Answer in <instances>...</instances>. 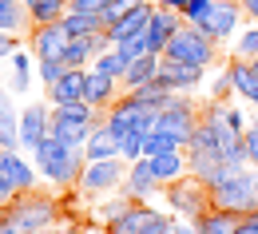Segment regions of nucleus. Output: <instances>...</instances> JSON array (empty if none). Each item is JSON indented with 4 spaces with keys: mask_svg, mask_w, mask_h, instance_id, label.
I'll return each instance as SVG.
<instances>
[{
    "mask_svg": "<svg viewBox=\"0 0 258 234\" xmlns=\"http://www.w3.org/2000/svg\"><path fill=\"white\" fill-rule=\"evenodd\" d=\"M60 218H64L60 199L52 191H40V187L20 191V195H12V202L0 206V222L12 234H40L48 226H60Z\"/></svg>",
    "mask_w": 258,
    "mask_h": 234,
    "instance_id": "obj_1",
    "label": "nucleus"
},
{
    "mask_svg": "<svg viewBox=\"0 0 258 234\" xmlns=\"http://www.w3.org/2000/svg\"><path fill=\"white\" fill-rule=\"evenodd\" d=\"M32 155L36 171H40V179L52 187V191H76V183H80V171L88 167V155H84V147H72L64 139H56V135H48Z\"/></svg>",
    "mask_w": 258,
    "mask_h": 234,
    "instance_id": "obj_2",
    "label": "nucleus"
},
{
    "mask_svg": "<svg viewBox=\"0 0 258 234\" xmlns=\"http://www.w3.org/2000/svg\"><path fill=\"white\" fill-rule=\"evenodd\" d=\"M199 119H203V103L195 100V92H171L167 107H163L159 119H155V131L171 135L179 147H187L195 127H199Z\"/></svg>",
    "mask_w": 258,
    "mask_h": 234,
    "instance_id": "obj_3",
    "label": "nucleus"
},
{
    "mask_svg": "<svg viewBox=\"0 0 258 234\" xmlns=\"http://www.w3.org/2000/svg\"><path fill=\"white\" fill-rule=\"evenodd\" d=\"M211 206H223L234 214H254L258 210V171L238 167L230 171L219 187H211Z\"/></svg>",
    "mask_w": 258,
    "mask_h": 234,
    "instance_id": "obj_4",
    "label": "nucleus"
},
{
    "mask_svg": "<svg viewBox=\"0 0 258 234\" xmlns=\"http://www.w3.org/2000/svg\"><path fill=\"white\" fill-rule=\"evenodd\" d=\"M103 119H107V127L119 135V139L123 135H151L155 131V119H159V107H151V103H143L139 96L123 92L119 100L103 111Z\"/></svg>",
    "mask_w": 258,
    "mask_h": 234,
    "instance_id": "obj_5",
    "label": "nucleus"
},
{
    "mask_svg": "<svg viewBox=\"0 0 258 234\" xmlns=\"http://www.w3.org/2000/svg\"><path fill=\"white\" fill-rule=\"evenodd\" d=\"M215 56H219V44L211 40V36H203L199 28H179V32L171 36V44L163 48V60H171V64H187V67H215Z\"/></svg>",
    "mask_w": 258,
    "mask_h": 234,
    "instance_id": "obj_6",
    "label": "nucleus"
},
{
    "mask_svg": "<svg viewBox=\"0 0 258 234\" xmlns=\"http://www.w3.org/2000/svg\"><path fill=\"white\" fill-rule=\"evenodd\" d=\"M99 119H103V111H96L92 103H64V107H52V135L72 147H84Z\"/></svg>",
    "mask_w": 258,
    "mask_h": 234,
    "instance_id": "obj_7",
    "label": "nucleus"
},
{
    "mask_svg": "<svg viewBox=\"0 0 258 234\" xmlns=\"http://www.w3.org/2000/svg\"><path fill=\"white\" fill-rule=\"evenodd\" d=\"M163 202H167V210L175 218H199L211 206V187L199 175H183V179L163 187Z\"/></svg>",
    "mask_w": 258,
    "mask_h": 234,
    "instance_id": "obj_8",
    "label": "nucleus"
},
{
    "mask_svg": "<svg viewBox=\"0 0 258 234\" xmlns=\"http://www.w3.org/2000/svg\"><path fill=\"white\" fill-rule=\"evenodd\" d=\"M123 175H127V163L115 155V159H88V167L80 171V183L76 191L84 199H103V195H115L123 187Z\"/></svg>",
    "mask_w": 258,
    "mask_h": 234,
    "instance_id": "obj_9",
    "label": "nucleus"
},
{
    "mask_svg": "<svg viewBox=\"0 0 258 234\" xmlns=\"http://www.w3.org/2000/svg\"><path fill=\"white\" fill-rule=\"evenodd\" d=\"M246 24H250V20H246V12H242V0H219L215 12H211V20L199 24V32L211 36V40L223 48V44H234V36L242 32Z\"/></svg>",
    "mask_w": 258,
    "mask_h": 234,
    "instance_id": "obj_10",
    "label": "nucleus"
},
{
    "mask_svg": "<svg viewBox=\"0 0 258 234\" xmlns=\"http://www.w3.org/2000/svg\"><path fill=\"white\" fill-rule=\"evenodd\" d=\"M119 191H123L131 202H155V199H163V183H159V175H155V167H151L147 155L135 159V163H127V175H123V187H119Z\"/></svg>",
    "mask_w": 258,
    "mask_h": 234,
    "instance_id": "obj_11",
    "label": "nucleus"
},
{
    "mask_svg": "<svg viewBox=\"0 0 258 234\" xmlns=\"http://www.w3.org/2000/svg\"><path fill=\"white\" fill-rule=\"evenodd\" d=\"M0 179L12 183V191H32L40 187V171H36L32 155H24L20 147H0Z\"/></svg>",
    "mask_w": 258,
    "mask_h": 234,
    "instance_id": "obj_12",
    "label": "nucleus"
},
{
    "mask_svg": "<svg viewBox=\"0 0 258 234\" xmlns=\"http://www.w3.org/2000/svg\"><path fill=\"white\" fill-rule=\"evenodd\" d=\"M52 135V103H28L20 107V151H36Z\"/></svg>",
    "mask_w": 258,
    "mask_h": 234,
    "instance_id": "obj_13",
    "label": "nucleus"
},
{
    "mask_svg": "<svg viewBox=\"0 0 258 234\" xmlns=\"http://www.w3.org/2000/svg\"><path fill=\"white\" fill-rule=\"evenodd\" d=\"M68 28L56 20V24H36L28 32V48H32L36 60H64V48H68Z\"/></svg>",
    "mask_w": 258,
    "mask_h": 234,
    "instance_id": "obj_14",
    "label": "nucleus"
},
{
    "mask_svg": "<svg viewBox=\"0 0 258 234\" xmlns=\"http://www.w3.org/2000/svg\"><path fill=\"white\" fill-rule=\"evenodd\" d=\"M179 28H187V20H183V12H175V8H163L155 4V12H151V24H147V48L163 56V48L171 44V36L179 32Z\"/></svg>",
    "mask_w": 258,
    "mask_h": 234,
    "instance_id": "obj_15",
    "label": "nucleus"
},
{
    "mask_svg": "<svg viewBox=\"0 0 258 234\" xmlns=\"http://www.w3.org/2000/svg\"><path fill=\"white\" fill-rule=\"evenodd\" d=\"M84 88H88V67H68L52 88H44V100L52 103V107L80 103V100H84Z\"/></svg>",
    "mask_w": 258,
    "mask_h": 234,
    "instance_id": "obj_16",
    "label": "nucleus"
},
{
    "mask_svg": "<svg viewBox=\"0 0 258 234\" xmlns=\"http://www.w3.org/2000/svg\"><path fill=\"white\" fill-rule=\"evenodd\" d=\"M123 96V80L115 75H103L96 67H88V88H84V103H92L96 111H107L111 103Z\"/></svg>",
    "mask_w": 258,
    "mask_h": 234,
    "instance_id": "obj_17",
    "label": "nucleus"
},
{
    "mask_svg": "<svg viewBox=\"0 0 258 234\" xmlns=\"http://www.w3.org/2000/svg\"><path fill=\"white\" fill-rule=\"evenodd\" d=\"M111 48V40H107V32H92V36H72L64 48V64L68 67H92V60H96L99 52H107Z\"/></svg>",
    "mask_w": 258,
    "mask_h": 234,
    "instance_id": "obj_18",
    "label": "nucleus"
},
{
    "mask_svg": "<svg viewBox=\"0 0 258 234\" xmlns=\"http://www.w3.org/2000/svg\"><path fill=\"white\" fill-rule=\"evenodd\" d=\"M155 214H159V206H151V202H131L119 218H111V222L103 226V234H143L151 226Z\"/></svg>",
    "mask_w": 258,
    "mask_h": 234,
    "instance_id": "obj_19",
    "label": "nucleus"
},
{
    "mask_svg": "<svg viewBox=\"0 0 258 234\" xmlns=\"http://www.w3.org/2000/svg\"><path fill=\"white\" fill-rule=\"evenodd\" d=\"M151 12H155V0H147V4H139V8H131V12H123L111 28H107V40L111 44H123V40H131V36L147 32V24H151Z\"/></svg>",
    "mask_w": 258,
    "mask_h": 234,
    "instance_id": "obj_20",
    "label": "nucleus"
},
{
    "mask_svg": "<svg viewBox=\"0 0 258 234\" xmlns=\"http://www.w3.org/2000/svg\"><path fill=\"white\" fill-rule=\"evenodd\" d=\"M203 67H187V64H171V60H163L159 67V84L167 92H199L203 88Z\"/></svg>",
    "mask_w": 258,
    "mask_h": 234,
    "instance_id": "obj_21",
    "label": "nucleus"
},
{
    "mask_svg": "<svg viewBox=\"0 0 258 234\" xmlns=\"http://www.w3.org/2000/svg\"><path fill=\"white\" fill-rule=\"evenodd\" d=\"M151 159V167L159 175V183H175V179H183V175H191V159H187V147H175V151H163V155H147Z\"/></svg>",
    "mask_w": 258,
    "mask_h": 234,
    "instance_id": "obj_22",
    "label": "nucleus"
},
{
    "mask_svg": "<svg viewBox=\"0 0 258 234\" xmlns=\"http://www.w3.org/2000/svg\"><path fill=\"white\" fill-rule=\"evenodd\" d=\"M16 92L0 88V147H20V107L12 103Z\"/></svg>",
    "mask_w": 258,
    "mask_h": 234,
    "instance_id": "obj_23",
    "label": "nucleus"
},
{
    "mask_svg": "<svg viewBox=\"0 0 258 234\" xmlns=\"http://www.w3.org/2000/svg\"><path fill=\"white\" fill-rule=\"evenodd\" d=\"M84 155L88 159H115L119 155V135L107 127V119H99L92 135H88V143H84Z\"/></svg>",
    "mask_w": 258,
    "mask_h": 234,
    "instance_id": "obj_24",
    "label": "nucleus"
},
{
    "mask_svg": "<svg viewBox=\"0 0 258 234\" xmlns=\"http://www.w3.org/2000/svg\"><path fill=\"white\" fill-rule=\"evenodd\" d=\"M159 67H163V56H155V52L131 60L127 75H123V92H135V88H143V84H155V80H159Z\"/></svg>",
    "mask_w": 258,
    "mask_h": 234,
    "instance_id": "obj_25",
    "label": "nucleus"
},
{
    "mask_svg": "<svg viewBox=\"0 0 258 234\" xmlns=\"http://www.w3.org/2000/svg\"><path fill=\"white\" fill-rule=\"evenodd\" d=\"M195 222H199V234H234V230H238V222H242V214L223 210V206H207Z\"/></svg>",
    "mask_w": 258,
    "mask_h": 234,
    "instance_id": "obj_26",
    "label": "nucleus"
},
{
    "mask_svg": "<svg viewBox=\"0 0 258 234\" xmlns=\"http://www.w3.org/2000/svg\"><path fill=\"white\" fill-rule=\"evenodd\" d=\"M60 24L68 28V36H92V32H107V20H103V12H84V8H68Z\"/></svg>",
    "mask_w": 258,
    "mask_h": 234,
    "instance_id": "obj_27",
    "label": "nucleus"
},
{
    "mask_svg": "<svg viewBox=\"0 0 258 234\" xmlns=\"http://www.w3.org/2000/svg\"><path fill=\"white\" fill-rule=\"evenodd\" d=\"M12 92H28L32 88V80H36V56H32V48H16L12 56Z\"/></svg>",
    "mask_w": 258,
    "mask_h": 234,
    "instance_id": "obj_28",
    "label": "nucleus"
},
{
    "mask_svg": "<svg viewBox=\"0 0 258 234\" xmlns=\"http://www.w3.org/2000/svg\"><path fill=\"white\" fill-rule=\"evenodd\" d=\"M24 8H28V20H32V28H36V24H56V20H64L72 0H24Z\"/></svg>",
    "mask_w": 258,
    "mask_h": 234,
    "instance_id": "obj_29",
    "label": "nucleus"
},
{
    "mask_svg": "<svg viewBox=\"0 0 258 234\" xmlns=\"http://www.w3.org/2000/svg\"><path fill=\"white\" fill-rule=\"evenodd\" d=\"M131 206V199L123 195V191H115V195H103V199H92V218H96V226L103 230L111 218H119L123 210Z\"/></svg>",
    "mask_w": 258,
    "mask_h": 234,
    "instance_id": "obj_30",
    "label": "nucleus"
},
{
    "mask_svg": "<svg viewBox=\"0 0 258 234\" xmlns=\"http://www.w3.org/2000/svg\"><path fill=\"white\" fill-rule=\"evenodd\" d=\"M92 67H96V71H103V75H115V80H123V75H127V67H131V60L119 52V48H115V44H111L107 52H99L96 60H92Z\"/></svg>",
    "mask_w": 258,
    "mask_h": 234,
    "instance_id": "obj_31",
    "label": "nucleus"
},
{
    "mask_svg": "<svg viewBox=\"0 0 258 234\" xmlns=\"http://www.w3.org/2000/svg\"><path fill=\"white\" fill-rule=\"evenodd\" d=\"M230 60H258V24H246L230 44Z\"/></svg>",
    "mask_w": 258,
    "mask_h": 234,
    "instance_id": "obj_32",
    "label": "nucleus"
},
{
    "mask_svg": "<svg viewBox=\"0 0 258 234\" xmlns=\"http://www.w3.org/2000/svg\"><path fill=\"white\" fill-rule=\"evenodd\" d=\"M215 4H219V0H187V4H183V20H187L191 28L207 24V20H211V12H215Z\"/></svg>",
    "mask_w": 258,
    "mask_h": 234,
    "instance_id": "obj_33",
    "label": "nucleus"
},
{
    "mask_svg": "<svg viewBox=\"0 0 258 234\" xmlns=\"http://www.w3.org/2000/svg\"><path fill=\"white\" fill-rule=\"evenodd\" d=\"M64 71H68L64 60H36V80H40L44 88H52V84H56Z\"/></svg>",
    "mask_w": 258,
    "mask_h": 234,
    "instance_id": "obj_34",
    "label": "nucleus"
},
{
    "mask_svg": "<svg viewBox=\"0 0 258 234\" xmlns=\"http://www.w3.org/2000/svg\"><path fill=\"white\" fill-rule=\"evenodd\" d=\"M230 96H234V75H230V64H226L211 84V100H230Z\"/></svg>",
    "mask_w": 258,
    "mask_h": 234,
    "instance_id": "obj_35",
    "label": "nucleus"
},
{
    "mask_svg": "<svg viewBox=\"0 0 258 234\" xmlns=\"http://www.w3.org/2000/svg\"><path fill=\"white\" fill-rule=\"evenodd\" d=\"M127 60H139V56H147L151 48H147V32H139V36H131V40H123V44H115Z\"/></svg>",
    "mask_w": 258,
    "mask_h": 234,
    "instance_id": "obj_36",
    "label": "nucleus"
},
{
    "mask_svg": "<svg viewBox=\"0 0 258 234\" xmlns=\"http://www.w3.org/2000/svg\"><path fill=\"white\" fill-rule=\"evenodd\" d=\"M179 143L171 139V135H163V131H151L147 135V147H143V155H163V151H175Z\"/></svg>",
    "mask_w": 258,
    "mask_h": 234,
    "instance_id": "obj_37",
    "label": "nucleus"
},
{
    "mask_svg": "<svg viewBox=\"0 0 258 234\" xmlns=\"http://www.w3.org/2000/svg\"><path fill=\"white\" fill-rule=\"evenodd\" d=\"M242 143H246V163L258 171V119H250V127L242 135Z\"/></svg>",
    "mask_w": 258,
    "mask_h": 234,
    "instance_id": "obj_38",
    "label": "nucleus"
},
{
    "mask_svg": "<svg viewBox=\"0 0 258 234\" xmlns=\"http://www.w3.org/2000/svg\"><path fill=\"white\" fill-rule=\"evenodd\" d=\"M143 234H175V214H171V210H159Z\"/></svg>",
    "mask_w": 258,
    "mask_h": 234,
    "instance_id": "obj_39",
    "label": "nucleus"
},
{
    "mask_svg": "<svg viewBox=\"0 0 258 234\" xmlns=\"http://www.w3.org/2000/svg\"><path fill=\"white\" fill-rule=\"evenodd\" d=\"M16 48H20V36L16 32H0V60H8Z\"/></svg>",
    "mask_w": 258,
    "mask_h": 234,
    "instance_id": "obj_40",
    "label": "nucleus"
},
{
    "mask_svg": "<svg viewBox=\"0 0 258 234\" xmlns=\"http://www.w3.org/2000/svg\"><path fill=\"white\" fill-rule=\"evenodd\" d=\"M234 234H258V210L254 214H242V222H238V230Z\"/></svg>",
    "mask_w": 258,
    "mask_h": 234,
    "instance_id": "obj_41",
    "label": "nucleus"
},
{
    "mask_svg": "<svg viewBox=\"0 0 258 234\" xmlns=\"http://www.w3.org/2000/svg\"><path fill=\"white\" fill-rule=\"evenodd\" d=\"M175 234H199V222L195 218H175Z\"/></svg>",
    "mask_w": 258,
    "mask_h": 234,
    "instance_id": "obj_42",
    "label": "nucleus"
},
{
    "mask_svg": "<svg viewBox=\"0 0 258 234\" xmlns=\"http://www.w3.org/2000/svg\"><path fill=\"white\" fill-rule=\"evenodd\" d=\"M242 12H246L250 24H258V0H242Z\"/></svg>",
    "mask_w": 258,
    "mask_h": 234,
    "instance_id": "obj_43",
    "label": "nucleus"
},
{
    "mask_svg": "<svg viewBox=\"0 0 258 234\" xmlns=\"http://www.w3.org/2000/svg\"><path fill=\"white\" fill-rule=\"evenodd\" d=\"M12 195H16V191H12V183H4V179H0V202H12Z\"/></svg>",
    "mask_w": 258,
    "mask_h": 234,
    "instance_id": "obj_44",
    "label": "nucleus"
},
{
    "mask_svg": "<svg viewBox=\"0 0 258 234\" xmlns=\"http://www.w3.org/2000/svg\"><path fill=\"white\" fill-rule=\"evenodd\" d=\"M40 234H76V226H64V222H60V226H48V230H40Z\"/></svg>",
    "mask_w": 258,
    "mask_h": 234,
    "instance_id": "obj_45",
    "label": "nucleus"
},
{
    "mask_svg": "<svg viewBox=\"0 0 258 234\" xmlns=\"http://www.w3.org/2000/svg\"><path fill=\"white\" fill-rule=\"evenodd\" d=\"M155 4H163V8H175V12H183V4H187V0H155Z\"/></svg>",
    "mask_w": 258,
    "mask_h": 234,
    "instance_id": "obj_46",
    "label": "nucleus"
},
{
    "mask_svg": "<svg viewBox=\"0 0 258 234\" xmlns=\"http://www.w3.org/2000/svg\"><path fill=\"white\" fill-rule=\"evenodd\" d=\"M0 234H12V230H8V226H4V222H0Z\"/></svg>",
    "mask_w": 258,
    "mask_h": 234,
    "instance_id": "obj_47",
    "label": "nucleus"
},
{
    "mask_svg": "<svg viewBox=\"0 0 258 234\" xmlns=\"http://www.w3.org/2000/svg\"><path fill=\"white\" fill-rule=\"evenodd\" d=\"M76 234H84V230H80V226H76Z\"/></svg>",
    "mask_w": 258,
    "mask_h": 234,
    "instance_id": "obj_48",
    "label": "nucleus"
},
{
    "mask_svg": "<svg viewBox=\"0 0 258 234\" xmlns=\"http://www.w3.org/2000/svg\"><path fill=\"white\" fill-rule=\"evenodd\" d=\"M0 206H4V202H0Z\"/></svg>",
    "mask_w": 258,
    "mask_h": 234,
    "instance_id": "obj_49",
    "label": "nucleus"
}]
</instances>
